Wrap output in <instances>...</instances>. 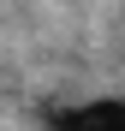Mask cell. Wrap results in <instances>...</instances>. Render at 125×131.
<instances>
[{"label":"cell","mask_w":125,"mask_h":131,"mask_svg":"<svg viewBox=\"0 0 125 131\" xmlns=\"http://www.w3.org/2000/svg\"><path fill=\"white\" fill-rule=\"evenodd\" d=\"M54 131H125V101L101 95V101H83V107H66L54 119Z\"/></svg>","instance_id":"obj_1"}]
</instances>
